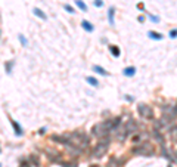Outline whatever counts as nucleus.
I'll list each match as a JSON object with an SVG mask.
<instances>
[{"label": "nucleus", "instance_id": "f257e3e1", "mask_svg": "<svg viewBox=\"0 0 177 167\" xmlns=\"http://www.w3.org/2000/svg\"><path fill=\"white\" fill-rule=\"evenodd\" d=\"M121 120L120 117H114V118H108V120H103L102 123H98L95 127H93V135L99 136V137H106L109 135V132H112L114 129H117L120 126Z\"/></svg>", "mask_w": 177, "mask_h": 167}, {"label": "nucleus", "instance_id": "f03ea898", "mask_svg": "<svg viewBox=\"0 0 177 167\" xmlns=\"http://www.w3.org/2000/svg\"><path fill=\"white\" fill-rule=\"evenodd\" d=\"M65 139H66V145L75 146L78 151H83V149L88 145V142H90L88 136L84 135V133H81V132H74V133L65 136Z\"/></svg>", "mask_w": 177, "mask_h": 167}, {"label": "nucleus", "instance_id": "7ed1b4c3", "mask_svg": "<svg viewBox=\"0 0 177 167\" xmlns=\"http://www.w3.org/2000/svg\"><path fill=\"white\" fill-rule=\"evenodd\" d=\"M108 148H109V136H106V137H101L99 143L93 148L92 155H93L95 158H101V157H103V155L106 154Z\"/></svg>", "mask_w": 177, "mask_h": 167}, {"label": "nucleus", "instance_id": "20e7f679", "mask_svg": "<svg viewBox=\"0 0 177 167\" xmlns=\"http://www.w3.org/2000/svg\"><path fill=\"white\" fill-rule=\"evenodd\" d=\"M133 152L137 154V155H143V157H152V155L155 154V149H153L152 143H149V142H142V143H139L137 146L133 148Z\"/></svg>", "mask_w": 177, "mask_h": 167}, {"label": "nucleus", "instance_id": "39448f33", "mask_svg": "<svg viewBox=\"0 0 177 167\" xmlns=\"http://www.w3.org/2000/svg\"><path fill=\"white\" fill-rule=\"evenodd\" d=\"M137 111H139V114H140V117L142 118H153V109L149 107V105H145V104H140L139 105V108H137Z\"/></svg>", "mask_w": 177, "mask_h": 167}, {"label": "nucleus", "instance_id": "423d86ee", "mask_svg": "<svg viewBox=\"0 0 177 167\" xmlns=\"http://www.w3.org/2000/svg\"><path fill=\"white\" fill-rule=\"evenodd\" d=\"M114 14H115V9L111 6V8L108 9V21H109V25H114V24H115V21H114Z\"/></svg>", "mask_w": 177, "mask_h": 167}, {"label": "nucleus", "instance_id": "0eeeda50", "mask_svg": "<svg viewBox=\"0 0 177 167\" xmlns=\"http://www.w3.org/2000/svg\"><path fill=\"white\" fill-rule=\"evenodd\" d=\"M11 123H12V126H14V129H15V133H16V136H21L24 132H22V127L15 121V120H11Z\"/></svg>", "mask_w": 177, "mask_h": 167}, {"label": "nucleus", "instance_id": "6e6552de", "mask_svg": "<svg viewBox=\"0 0 177 167\" xmlns=\"http://www.w3.org/2000/svg\"><path fill=\"white\" fill-rule=\"evenodd\" d=\"M81 25H83V28H84L86 31H88V33H92V31L95 30V28H93V25H92L90 22H88V21H86V19H84V21H81Z\"/></svg>", "mask_w": 177, "mask_h": 167}, {"label": "nucleus", "instance_id": "1a4fd4ad", "mask_svg": "<svg viewBox=\"0 0 177 167\" xmlns=\"http://www.w3.org/2000/svg\"><path fill=\"white\" fill-rule=\"evenodd\" d=\"M124 76H127V77H133L134 76V73H136V68L134 67H127V68H124Z\"/></svg>", "mask_w": 177, "mask_h": 167}, {"label": "nucleus", "instance_id": "9d476101", "mask_svg": "<svg viewBox=\"0 0 177 167\" xmlns=\"http://www.w3.org/2000/svg\"><path fill=\"white\" fill-rule=\"evenodd\" d=\"M33 12H34V15H36V17H39V18H41V19H46V18H47V17L44 15V12H43L41 9H39V8H34V9H33Z\"/></svg>", "mask_w": 177, "mask_h": 167}, {"label": "nucleus", "instance_id": "9b49d317", "mask_svg": "<svg viewBox=\"0 0 177 167\" xmlns=\"http://www.w3.org/2000/svg\"><path fill=\"white\" fill-rule=\"evenodd\" d=\"M93 71H96V73L101 74V76H108V71H106L105 68L99 67V65H95V67H93Z\"/></svg>", "mask_w": 177, "mask_h": 167}, {"label": "nucleus", "instance_id": "f8f14e48", "mask_svg": "<svg viewBox=\"0 0 177 167\" xmlns=\"http://www.w3.org/2000/svg\"><path fill=\"white\" fill-rule=\"evenodd\" d=\"M148 36L152 37L153 40H161V39H162V34H161V33H156V31H149Z\"/></svg>", "mask_w": 177, "mask_h": 167}, {"label": "nucleus", "instance_id": "ddd939ff", "mask_svg": "<svg viewBox=\"0 0 177 167\" xmlns=\"http://www.w3.org/2000/svg\"><path fill=\"white\" fill-rule=\"evenodd\" d=\"M75 5H77L78 9H81V11H87V5L83 2V0H75Z\"/></svg>", "mask_w": 177, "mask_h": 167}, {"label": "nucleus", "instance_id": "4468645a", "mask_svg": "<svg viewBox=\"0 0 177 167\" xmlns=\"http://www.w3.org/2000/svg\"><path fill=\"white\" fill-rule=\"evenodd\" d=\"M86 81H87L88 84H92L93 87H96V86L99 84V83H98V80H96L95 77H86Z\"/></svg>", "mask_w": 177, "mask_h": 167}, {"label": "nucleus", "instance_id": "2eb2a0df", "mask_svg": "<svg viewBox=\"0 0 177 167\" xmlns=\"http://www.w3.org/2000/svg\"><path fill=\"white\" fill-rule=\"evenodd\" d=\"M109 49H111V53H112L115 58H118V56H120V49H118V46H111Z\"/></svg>", "mask_w": 177, "mask_h": 167}, {"label": "nucleus", "instance_id": "dca6fc26", "mask_svg": "<svg viewBox=\"0 0 177 167\" xmlns=\"http://www.w3.org/2000/svg\"><path fill=\"white\" fill-rule=\"evenodd\" d=\"M65 11L66 12H69V14H74L75 11H74V8L72 6H69V5H65Z\"/></svg>", "mask_w": 177, "mask_h": 167}, {"label": "nucleus", "instance_id": "f3484780", "mask_svg": "<svg viewBox=\"0 0 177 167\" xmlns=\"http://www.w3.org/2000/svg\"><path fill=\"white\" fill-rule=\"evenodd\" d=\"M95 6H96V8H102V6H103V2H102V0H95Z\"/></svg>", "mask_w": 177, "mask_h": 167}, {"label": "nucleus", "instance_id": "a211bd4d", "mask_svg": "<svg viewBox=\"0 0 177 167\" xmlns=\"http://www.w3.org/2000/svg\"><path fill=\"white\" fill-rule=\"evenodd\" d=\"M176 36H177V30L173 28V30L170 31V37H171V39H176Z\"/></svg>", "mask_w": 177, "mask_h": 167}, {"label": "nucleus", "instance_id": "6ab92c4d", "mask_svg": "<svg viewBox=\"0 0 177 167\" xmlns=\"http://www.w3.org/2000/svg\"><path fill=\"white\" fill-rule=\"evenodd\" d=\"M31 161L34 163V166H39V160H37V157H36V155H31Z\"/></svg>", "mask_w": 177, "mask_h": 167}, {"label": "nucleus", "instance_id": "aec40b11", "mask_svg": "<svg viewBox=\"0 0 177 167\" xmlns=\"http://www.w3.org/2000/svg\"><path fill=\"white\" fill-rule=\"evenodd\" d=\"M148 17H149L153 22H158V21H159V18H156V17H153V15H151V14H148Z\"/></svg>", "mask_w": 177, "mask_h": 167}, {"label": "nucleus", "instance_id": "412c9836", "mask_svg": "<svg viewBox=\"0 0 177 167\" xmlns=\"http://www.w3.org/2000/svg\"><path fill=\"white\" fill-rule=\"evenodd\" d=\"M12 65H14V62H9V64H8V67H6V71H8V73H11V70H12Z\"/></svg>", "mask_w": 177, "mask_h": 167}, {"label": "nucleus", "instance_id": "4be33fe9", "mask_svg": "<svg viewBox=\"0 0 177 167\" xmlns=\"http://www.w3.org/2000/svg\"><path fill=\"white\" fill-rule=\"evenodd\" d=\"M19 40H21V43H22V45H27V40H25V37H24V36H19Z\"/></svg>", "mask_w": 177, "mask_h": 167}, {"label": "nucleus", "instance_id": "5701e85b", "mask_svg": "<svg viewBox=\"0 0 177 167\" xmlns=\"http://www.w3.org/2000/svg\"><path fill=\"white\" fill-rule=\"evenodd\" d=\"M21 167H30V164H28V163H25V161H24V163H21Z\"/></svg>", "mask_w": 177, "mask_h": 167}, {"label": "nucleus", "instance_id": "b1692460", "mask_svg": "<svg viewBox=\"0 0 177 167\" xmlns=\"http://www.w3.org/2000/svg\"><path fill=\"white\" fill-rule=\"evenodd\" d=\"M145 21V17H139V22H143Z\"/></svg>", "mask_w": 177, "mask_h": 167}, {"label": "nucleus", "instance_id": "393cba45", "mask_svg": "<svg viewBox=\"0 0 177 167\" xmlns=\"http://www.w3.org/2000/svg\"><path fill=\"white\" fill-rule=\"evenodd\" d=\"M92 167H99V166H92Z\"/></svg>", "mask_w": 177, "mask_h": 167}, {"label": "nucleus", "instance_id": "a878e982", "mask_svg": "<svg viewBox=\"0 0 177 167\" xmlns=\"http://www.w3.org/2000/svg\"><path fill=\"white\" fill-rule=\"evenodd\" d=\"M0 167H2V166H0Z\"/></svg>", "mask_w": 177, "mask_h": 167}]
</instances>
